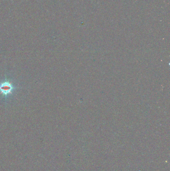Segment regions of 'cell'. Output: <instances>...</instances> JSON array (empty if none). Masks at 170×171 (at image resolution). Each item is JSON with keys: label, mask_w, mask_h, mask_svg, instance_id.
<instances>
[{"label": "cell", "mask_w": 170, "mask_h": 171, "mask_svg": "<svg viewBox=\"0 0 170 171\" xmlns=\"http://www.w3.org/2000/svg\"><path fill=\"white\" fill-rule=\"evenodd\" d=\"M1 89L4 92V93H6L9 92V90H11V88L9 87V85H7L2 86L1 88Z\"/></svg>", "instance_id": "obj_1"}]
</instances>
